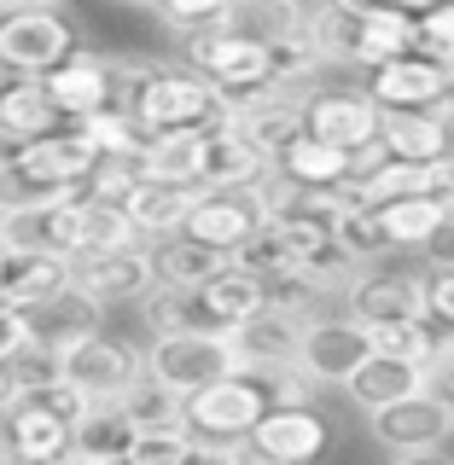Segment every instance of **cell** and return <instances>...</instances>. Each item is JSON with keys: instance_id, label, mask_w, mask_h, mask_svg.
<instances>
[{"instance_id": "obj_1", "label": "cell", "mask_w": 454, "mask_h": 465, "mask_svg": "<svg viewBox=\"0 0 454 465\" xmlns=\"http://www.w3.org/2000/svg\"><path fill=\"white\" fill-rule=\"evenodd\" d=\"M116 105L140 116L146 134H181V128H216L233 116V99L204 70L175 64H116Z\"/></svg>"}, {"instance_id": "obj_2", "label": "cell", "mask_w": 454, "mask_h": 465, "mask_svg": "<svg viewBox=\"0 0 454 465\" xmlns=\"http://www.w3.org/2000/svg\"><path fill=\"white\" fill-rule=\"evenodd\" d=\"M99 163V145L82 134V123H58L53 134L24 140L0 152V210H29L82 193V181Z\"/></svg>"}, {"instance_id": "obj_3", "label": "cell", "mask_w": 454, "mask_h": 465, "mask_svg": "<svg viewBox=\"0 0 454 465\" xmlns=\"http://www.w3.org/2000/svg\"><path fill=\"white\" fill-rule=\"evenodd\" d=\"M274 407V372L268 367H233L187 396V430L204 436L210 454H245V436Z\"/></svg>"}, {"instance_id": "obj_4", "label": "cell", "mask_w": 454, "mask_h": 465, "mask_svg": "<svg viewBox=\"0 0 454 465\" xmlns=\"http://www.w3.org/2000/svg\"><path fill=\"white\" fill-rule=\"evenodd\" d=\"M187 64L204 70L233 99V111H239L251 94L274 87V41L257 35L251 24H239V12H233L227 24H210V29L187 35Z\"/></svg>"}, {"instance_id": "obj_5", "label": "cell", "mask_w": 454, "mask_h": 465, "mask_svg": "<svg viewBox=\"0 0 454 465\" xmlns=\"http://www.w3.org/2000/svg\"><path fill=\"white\" fill-rule=\"evenodd\" d=\"M233 367H245L233 331H152V349H146V372L181 396H193Z\"/></svg>"}, {"instance_id": "obj_6", "label": "cell", "mask_w": 454, "mask_h": 465, "mask_svg": "<svg viewBox=\"0 0 454 465\" xmlns=\"http://www.w3.org/2000/svg\"><path fill=\"white\" fill-rule=\"evenodd\" d=\"M76 47H82V35L58 6H0V64L6 70L47 76Z\"/></svg>"}, {"instance_id": "obj_7", "label": "cell", "mask_w": 454, "mask_h": 465, "mask_svg": "<svg viewBox=\"0 0 454 465\" xmlns=\"http://www.w3.org/2000/svg\"><path fill=\"white\" fill-rule=\"evenodd\" d=\"M368 430H373V442L385 448V454H397V460H437L443 442L454 436V413L431 396V390H408V396L373 407Z\"/></svg>"}, {"instance_id": "obj_8", "label": "cell", "mask_w": 454, "mask_h": 465, "mask_svg": "<svg viewBox=\"0 0 454 465\" xmlns=\"http://www.w3.org/2000/svg\"><path fill=\"white\" fill-rule=\"evenodd\" d=\"M0 244H12V251H47V256L76 262L87 251L82 193L53 198V203H29V210H0Z\"/></svg>"}, {"instance_id": "obj_9", "label": "cell", "mask_w": 454, "mask_h": 465, "mask_svg": "<svg viewBox=\"0 0 454 465\" xmlns=\"http://www.w3.org/2000/svg\"><path fill=\"white\" fill-rule=\"evenodd\" d=\"M268 222V198H262V186H198L193 198V215H187L181 232H193V239L216 244V251L239 256L245 239Z\"/></svg>"}, {"instance_id": "obj_10", "label": "cell", "mask_w": 454, "mask_h": 465, "mask_svg": "<svg viewBox=\"0 0 454 465\" xmlns=\"http://www.w3.org/2000/svg\"><path fill=\"white\" fill-rule=\"evenodd\" d=\"M65 378H76L94 401H123L146 378V349L106 338V331H87V338L65 343Z\"/></svg>"}, {"instance_id": "obj_11", "label": "cell", "mask_w": 454, "mask_h": 465, "mask_svg": "<svg viewBox=\"0 0 454 465\" xmlns=\"http://www.w3.org/2000/svg\"><path fill=\"white\" fill-rule=\"evenodd\" d=\"M327 442H332V430H327V419H320L309 401H274L268 413L257 419V430L245 436V454L274 460V465H303V460H315Z\"/></svg>"}, {"instance_id": "obj_12", "label": "cell", "mask_w": 454, "mask_h": 465, "mask_svg": "<svg viewBox=\"0 0 454 465\" xmlns=\"http://www.w3.org/2000/svg\"><path fill=\"white\" fill-rule=\"evenodd\" d=\"M449 87H454V70L437 64V58L419 53V47L385 58L378 70H368V94L385 111H431V105L449 99Z\"/></svg>"}, {"instance_id": "obj_13", "label": "cell", "mask_w": 454, "mask_h": 465, "mask_svg": "<svg viewBox=\"0 0 454 465\" xmlns=\"http://www.w3.org/2000/svg\"><path fill=\"white\" fill-rule=\"evenodd\" d=\"M373 355V338L356 314H320L303 326V349H298V367L315 378V384H344L361 361Z\"/></svg>"}, {"instance_id": "obj_14", "label": "cell", "mask_w": 454, "mask_h": 465, "mask_svg": "<svg viewBox=\"0 0 454 465\" xmlns=\"http://www.w3.org/2000/svg\"><path fill=\"white\" fill-rule=\"evenodd\" d=\"M76 285H87L106 309H116V302H146V291L157 285L152 244L135 239V244H111V251H82L76 256Z\"/></svg>"}, {"instance_id": "obj_15", "label": "cell", "mask_w": 454, "mask_h": 465, "mask_svg": "<svg viewBox=\"0 0 454 465\" xmlns=\"http://www.w3.org/2000/svg\"><path fill=\"white\" fill-rule=\"evenodd\" d=\"M378 128H385V105H378L368 87L309 94V134L344 145V152H368V145H378Z\"/></svg>"}, {"instance_id": "obj_16", "label": "cell", "mask_w": 454, "mask_h": 465, "mask_svg": "<svg viewBox=\"0 0 454 465\" xmlns=\"http://www.w3.org/2000/svg\"><path fill=\"white\" fill-rule=\"evenodd\" d=\"M47 94H53V105H58L65 123H82V116L106 111L116 99V58L94 53V47H76L65 64L47 70Z\"/></svg>"}, {"instance_id": "obj_17", "label": "cell", "mask_w": 454, "mask_h": 465, "mask_svg": "<svg viewBox=\"0 0 454 465\" xmlns=\"http://www.w3.org/2000/svg\"><path fill=\"white\" fill-rule=\"evenodd\" d=\"M344 309L361 326H390V320H431L426 273H361L344 291Z\"/></svg>"}, {"instance_id": "obj_18", "label": "cell", "mask_w": 454, "mask_h": 465, "mask_svg": "<svg viewBox=\"0 0 454 465\" xmlns=\"http://www.w3.org/2000/svg\"><path fill=\"white\" fill-rule=\"evenodd\" d=\"M65 123L47 94V76H29V70H6L0 64V152L24 140H41Z\"/></svg>"}, {"instance_id": "obj_19", "label": "cell", "mask_w": 454, "mask_h": 465, "mask_svg": "<svg viewBox=\"0 0 454 465\" xmlns=\"http://www.w3.org/2000/svg\"><path fill=\"white\" fill-rule=\"evenodd\" d=\"M274 174V157L239 128V116L204 128V174L198 186H262Z\"/></svg>"}, {"instance_id": "obj_20", "label": "cell", "mask_w": 454, "mask_h": 465, "mask_svg": "<svg viewBox=\"0 0 454 465\" xmlns=\"http://www.w3.org/2000/svg\"><path fill=\"white\" fill-rule=\"evenodd\" d=\"M315 314H298V309H257L245 326H233V349H239L245 367H298V349H303V326Z\"/></svg>"}, {"instance_id": "obj_21", "label": "cell", "mask_w": 454, "mask_h": 465, "mask_svg": "<svg viewBox=\"0 0 454 465\" xmlns=\"http://www.w3.org/2000/svg\"><path fill=\"white\" fill-rule=\"evenodd\" d=\"M0 430H6V448L18 460H70V442H76V425L53 407H35L24 396H6L0 407Z\"/></svg>"}, {"instance_id": "obj_22", "label": "cell", "mask_w": 454, "mask_h": 465, "mask_svg": "<svg viewBox=\"0 0 454 465\" xmlns=\"http://www.w3.org/2000/svg\"><path fill=\"white\" fill-rule=\"evenodd\" d=\"M233 116H239V128L274 157V163H280V152L291 140L309 134V99H298L291 87H262V94H251Z\"/></svg>"}, {"instance_id": "obj_23", "label": "cell", "mask_w": 454, "mask_h": 465, "mask_svg": "<svg viewBox=\"0 0 454 465\" xmlns=\"http://www.w3.org/2000/svg\"><path fill=\"white\" fill-rule=\"evenodd\" d=\"M70 280H76V262L70 256H47V251H0V297L18 302V309L29 314L35 302L58 297Z\"/></svg>"}, {"instance_id": "obj_24", "label": "cell", "mask_w": 454, "mask_h": 465, "mask_svg": "<svg viewBox=\"0 0 454 465\" xmlns=\"http://www.w3.org/2000/svg\"><path fill=\"white\" fill-rule=\"evenodd\" d=\"M390 157H408V163H437V157L454 152V116L443 105L431 111H385V128H378Z\"/></svg>"}, {"instance_id": "obj_25", "label": "cell", "mask_w": 454, "mask_h": 465, "mask_svg": "<svg viewBox=\"0 0 454 465\" xmlns=\"http://www.w3.org/2000/svg\"><path fill=\"white\" fill-rule=\"evenodd\" d=\"M99 314H106V302H99L87 285L70 280L58 297H47V302H35V309H29V331L65 349V343L87 338V331H99Z\"/></svg>"}, {"instance_id": "obj_26", "label": "cell", "mask_w": 454, "mask_h": 465, "mask_svg": "<svg viewBox=\"0 0 454 465\" xmlns=\"http://www.w3.org/2000/svg\"><path fill=\"white\" fill-rule=\"evenodd\" d=\"M408 390H426V367H419V361H402V355H385V349H373V355L344 378V396L356 407H368V413L408 396Z\"/></svg>"}, {"instance_id": "obj_27", "label": "cell", "mask_w": 454, "mask_h": 465, "mask_svg": "<svg viewBox=\"0 0 454 465\" xmlns=\"http://www.w3.org/2000/svg\"><path fill=\"white\" fill-rule=\"evenodd\" d=\"M140 442V419L128 413L123 401H94L87 419L76 425V442H70V460H128Z\"/></svg>"}, {"instance_id": "obj_28", "label": "cell", "mask_w": 454, "mask_h": 465, "mask_svg": "<svg viewBox=\"0 0 454 465\" xmlns=\"http://www.w3.org/2000/svg\"><path fill=\"white\" fill-rule=\"evenodd\" d=\"M193 198L198 186H181V181H157V174H146V181L128 193V215H135L140 239H164V232H181L187 215H193Z\"/></svg>"}, {"instance_id": "obj_29", "label": "cell", "mask_w": 454, "mask_h": 465, "mask_svg": "<svg viewBox=\"0 0 454 465\" xmlns=\"http://www.w3.org/2000/svg\"><path fill=\"white\" fill-rule=\"evenodd\" d=\"M227 251H216V244L193 239V232H164V239H152V268H157V285H204L210 273L227 268Z\"/></svg>"}, {"instance_id": "obj_30", "label": "cell", "mask_w": 454, "mask_h": 465, "mask_svg": "<svg viewBox=\"0 0 454 465\" xmlns=\"http://www.w3.org/2000/svg\"><path fill=\"white\" fill-rule=\"evenodd\" d=\"M378 215H385V232H390V244H397V251H431V239L449 222V198L443 193L390 198V203H378Z\"/></svg>"}, {"instance_id": "obj_31", "label": "cell", "mask_w": 454, "mask_h": 465, "mask_svg": "<svg viewBox=\"0 0 454 465\" xmlns=\"http://www.w3.org/2000/svg\"><path fill=\"white\" fill-rule=\"evenodd\" d=\"M274 169H280L286 181H298V186H338V181L356 174V152H344V145H332L320 134H303V140H291L280 152Z\"/></svg>"}, {"instance_id": "obj_32", "label": "cell", "mask_w": 454, "mask_h": 465, "mask_svg": "<svg viewBox=\"0 0 454 465\" xmlns=\"http://www.w3.org/2000/svg\"><path fill=\"white\" fill-rule=\"evenodd\" d=\"M146 169H152L157 181L198 186V174H204V128H181V134H152V140H146Z\"/></svg>"}, {"instance_id": "obj_33", "label": "cell", "mask_w": 454, "mask_h": 465, "mask_svg": "<svg viewBox=\"0 0 454 465\" xmlns=\"http://www.w3.org/2000/svg\"><path fill=\"white\" fill-rule=\"evenodd\" d=\"M338 239H344V251L356 256V262H373V256L397 251V244H390V232H385V215H378V203L361 198V186H356V198L338 210Z\"/></svg>"}, {"instance_id": "obj_34", "label": "cell", "mask_w": 454, "mask_h": 465, "mask_svg": "<svg viewBox=\"0 0 454 465\" xmlns=\"http://www.w3.org/2000/svg\"><path fill=\"white\" fill-rule=\"evenodd\" d=\"M0 372H6V384L12 390H29V384H47V378L65 372V349L47 343V338H35L29 331L24 343H12L6 355H0Z\"/></svg>"}, {"instance_id": "obj_35", "label": "cell", "mask_w": 454, "mask_h": 465, "mask_svg": "<svg viewBox=\"0 0 454 465\" xmlns=\"http://www.w3.org/2000/svg\"><path fill=\"white\" fill-rule=\"evenodd\" d=\"M123 407L140 419V430H164V425H187V396L181 390H169V384H157L152 372L140 378L135 390L123 396Z\"/></svg>"}, {"instance_id": "obj_36", "label": "cell", "mask_w": 454, "mask_h": 465, "mask_svg": "<svg viewBox=\"0 0 454 465\" xmlns=\"http://www.w3.org/2000/svg\"><path fill=\"white\" fill-rule=\"evenodd\" d=\"M373 349H385V355H402V361H419V367H431V355L443 349V338L431 331V320H390V326H368Z\"/></svg>"}, {"instance_id": "obj_37", "label": "cell", "mask_w": 454, "mask_h": 465, "mask_svg": "<svg viewBox=\"0 0 454 465\" xmlns=\"http://www.w3.org/2000/svg\"><path fill=\"white\" fill-rule=\"evenodd\" d=\"M82 134L94 140L99 152H140V145L152 140V134H146V128H140V116L128 111V105H116V99H111L106 111L82 116Z\"/></svg>"}, {"instance_id": "obj_38", "label": "cell", "mask_w": 454, "mask_h": 465, "mask_svg": "<svg viewBox=\"0 0 454 465\" xmlns=\"http://www.w3.org/2000/svg\"><path fill=\"white\" fill-rule=\"evenodd\" d=\"M239 262L251 273H262V280H280V273H298V256H291V239H286V227L274 222H262L251 239H245V251H239Z\"/></svg>"}, {"instance_id": "obj_39", "label": "cell", "mask_w": 454, "mask_h": 465, "mask_svg": "<svg viewBox=\"0 0 454 465\" xmlns=\"http://www.w3.org/2000/svg\"><path fill=\"white\" fill-rule=\"evenodd\" d=\"M245 0H157V18L169 29H181V35H193V29H210V24H227L233 12H239Z\"/></svg>"}, {"instance_id": "obj_40", "label": "cell", "mask_w": 454, "mask_h": 465, "mask_svg": "<svg viewBox=\"0 0 454 465\" xmlns=\"http://www.w3.org/2000/svg\"><path fill=\"white\" fill-rule=\"evenodd\" d=\"M193 454H210L204 448V436H193L187 425H164V430H140L135 442V465H157V460H193Z\"/></svg>"}, {"instance_id": "obj_41", "label": "cell", "mask_w": 454, "mask_h": 465, "mask_svg": "<svg viewBox=\"0 0 454 465\" xmlns=\"http://www.w3.org/2000/svg\"><path fill=\"white\" fill-rule=\"evenodd\" d=\"M414 47L454 70V0H437L426 18H419V41H414Z\"/></svg>"}, {"instance_id": "obj_42", "label": "cell", "mask_w": 454, "mask_h": 465, "mask_svg": "<svg viewBox=\"0 0 454 465\" xmlns=\"http://www.w3.org/2000/svg\"><path fill=\"white\" fill-rule=\"evenodd\" d=\"M426 291H431V320L454 331V262H437L426 273Z\"/></svg>"}, {"instance_id": "obj_43", "label": "cell", "mask_w": 454, "mask_h": 465, "mask_svg": "<svg viewBox=\"0 0 454 465\" xmlns=\"http://www.w3.org/2000/svg\"><path fill=\"white\" fill-rule=\"evenodd\" d=\"M426 390H431V396L454 413V343H449V338H443V349H437L431 367H426Z\"/></svg>"}, {"instance_id": "obj_44", "label": "cell", "mask_w": 454, "mask_h": 465, "mask_svg": "<svg viewBox=\"0 0 454 465\" xmlns=\"http://www.w3.org/2000/svg\"><path fill=\"white\" fill-rule=\"evenodd\" d=\"M24 338H29V314L18 309V302L0 297V355H6L12 343H24Z\"/></svg>"}, {"instance_id": "obj_45", "label": "cell", "mask_w": 454, "mask_h": 465, "mask_svg": "<svg viewBox=\"0 0 454 465\" xmlns=\"http://www.w3.org/2000/svg\"><path fill=\"white\" fill-rule=\"evenodd\" d=\"M431 262H454V198H449V222H443V232L431 239Z\"/></svg>"}, {"instance_id": "obj_46", "label": "cell", "mask_w": 454, "mask_h": 465, "mask_svg": "<svg viewBox=\"0 0 454 465\" xmlns=\"http://www.w3.org/2000/svg\"><path fill=\"white\" fill-rule=\"evenodd\" d=\"M437 193L454 198V152H449V157H437Z\"/></svg>"}, {"instance_id": "obj_47", "label": "cell", "mask_w": 454, "mask_h": 465, "mask_svg": "<svg viewBox=\"0 0 454 465\" xmlns=\"http://www.w3.org/2000/svg\"><path fill=\"white\" fill-rule=\"evenodd\" d=\"M373 6H402V12H414V18H426L437 0H373Z\"/></svg>"}, {"instance_id": "obj_48", "label": "cell", "mask_w": 454, "mask_h": 465, "mask_svg": "<svg viewBox=\"0 0 454 465\" xmlns=\"http://www.w3.org/2000/svg\"><path fill=\"white\" fill-rule=\"evenodd\" d=\"M0 6H58V0H0Z\"/></svg>"}, {"instance_id": "obj_49", "label": "cell", "mask_w": 454, "mask_h": 465, "mask_svg": "<svg viewBox=\"0 0 454 465\" xmlns=\"http://www.w3.org/2000/svg\"><path fill=\"white\" fill-rule=\"evenodd\" d=\"M6 396H12V384H6V372H0V407H6Z\"/></svg>"}, {"instance_id": "obj_50", "label": "cell", "mask_w": 454, "mask_h": 465, "mask_svg": "<svg viewBox=\"0 0 454 465\" xmlns=\"http://www.w3.org/2000/svg\"><path fill=\"white\" fill-rule=\"evenodd\" d=\"M443 111H449V116H454V87H449V99H443Z\"/></svg>"}, {"instance_id": "obj_51", "label": "cell", "mask_w": 454, "mask_h": 465, "mask_svg": "<svg viewBox=\"0 0 454 465\" xmlns=\"http://www.w3.org/2000/svg\"><path fill=\"white\" fill-rule=\"evenodd\" d=\"M128 6H157V0H128Z\"/></svg>"}, {"instance_id": "obj_52", "label": "cell", "mask_w": 454, "mask_h": 465, "mask_svg": "<svg viewBox=\"0 0 454 465\" xmlns=\"http://www.w3.org/2000/svg\"><path fill=\"white\" fill-rule=\"evenodd\" d=\"M0 251H6V244H0Z\"/></svg>"}]
</instances>
